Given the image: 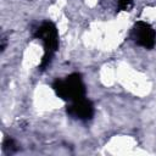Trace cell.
<instances>
[{
    "mask_svg": "<svg viewBox=\"0 0 156 156\" xmlns=\"http://www.w3.org/2000/svg\"><path fill=\"white\" fill-rule=\"evenodd\" d=\"M34 37L43 44V56L40 61V69H45L52 61L58 49V32L51 21L43 22L34 33Z\"/></svg>",
    "mask_w": 156,
    "mask_h": 156,
    "instance_id": "cell-1",
    "label": "cell"
},
{
    "mask_svg": "<svg viewBox=\"0 0 156 156\" xmlns=\"http://www.w3.org/2000/svg\"><path fill=\"white\" fill-rule=\"evenodd\" d=\"M56 95L68 102L85 98V84L79 73H72L63 79H56L52 83Z\"/></svg>",
    "mask_w": 156,
    "mask_h": 156,
    "instance_id": "cell-2",
    "label": "cell"
},
{
    "mask_svg": "<svg viewBox=\"0 0 156 156\" xmlns=\"http://www.w3.org/2000/svg\"><path fill=\"white\" fill-rule=\"evenodd\" d=\"M132 39L136 45L145 49H151L156 43V32L147 22L138 21L132 28Z\"/></svg>",
    "mask_w": 156,
    "mask_h": 156,
    "instance_id": "cell-3",
    "label": "cell"
},
{
    "mask_svg": "<svg viewBox=\"0 0 156 156\" xmlns=\"http://www.w3.org/2000/svg\"><path fill=\"white\" fill-rule=\"evenodd\" d=\"M94 112H95L94 105L87 98H82L76 101L68 102V106H67V113L71 117L77 118L79 121L90 119L94 116Z\"/></svg>",
    "mask_w": 156,
    "mask_h": 156,
    "instance_id": "cell-4",
    "label": "cell"
},
{
    "mask_svg": "<svg viewBox=\"0 0 156 156\" xmlns=\"http://www.w3.org/2000/svg\"><path fill=\"white\" fill-rule=\"evenodd\" d=\"M133 6V0H118L119 11H129Z\"/></svg>",
    "mask_w": 156,
    "mask_h": 156,
    "instance_id": "cell-5",
    "label": "cell"
}]
</instances>
